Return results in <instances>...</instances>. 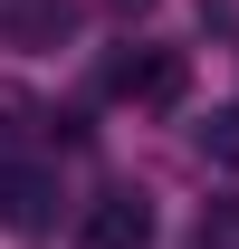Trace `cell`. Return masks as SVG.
I'll use <instances>...</instances> for the list:
<instances>
[{"mask_svg": "<svg viewBox=\"0 0 239 249\" xmlns=\"http://www.w3.org/2000/svg\"><path fill=\"white\" fill-rule=\"evenodd\" d=\"M201 154L220 163V173H239V106H220V115L201 124Z\"/></svg>", "mask_w": 239, "mask_h": 249, "instance_id": "5b68a950", "label": "cell"}, {"mask_svg": "<svg viewBox=\"0 0 239 249\" xmlns=\"http://www.w3.org/2000/svg\"><path fill=\"white\" fill-rule=\"evenodd\" d=\"M182 87H191V67L172 48H144V58L115 67V96H134V106H182Z\"/></svg>", "mask_w": 239, "mask_h": 249, "instance_id": "3957f363", "label": "cell"}, {"mask_svg": "<svg viewBox=\"0 0 239 249\" xmlns=\"http://www.w3.org/2000/svg\"><path fill=\"white\" fill-rule=\"evenodd\" d=\"M0 38L10 48H67L77 38V0H0Z\"/></svg>", "mask_w": 239, "mask_h": 249, "instance_id": "6da1fadb", "label": "cell"}, {"mask_svg": "<svg viewBox=\"0 0 239 249\" xmlns=\"http://www.w3.org/2000/svg\"><path fill=\"white\" fill-rule=\"evenodd\" d=\"M86 249H153V201L144 192H105L86 211Z\"/></svg>", "mask_w": 239, "mask_h": 249, "instance_id": "7a4b0ae2", "label": "cell"}, {"mask_svg": "<svg viewBox=\"0 0 239 249\" xmlns=\"http://www.w3.org/2000/svg\"><path fill=\"white\" fill-rule=\"evenodd\" d=\"M191 249H239V201H210L201 230H191Z\"/></svg>", "mask_w": 239, "mask_h": 249, "instance_id": "8992f818", "label": "cell"}, {"mask_svg": "<svg viewBox=\"0 0 239 249\" xmlns=\"http://www.w3.org/2000/svg\"><path fill=\"white\" fill-rule=\"evenodd\" d=\"M48 201H58L48 173H0V220L10 230H48Z\"/></svg>", "mask_w": 239, "mask_h": 249, "instance_id": "277c9868", "label": "cell"}]
</instances>
